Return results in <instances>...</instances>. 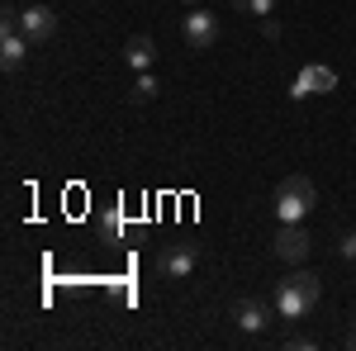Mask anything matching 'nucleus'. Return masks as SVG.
<instances>
[{"instance_id":"f257e3e1","label":"nucleus","mask_w":356,"mask_h":351,"mask_svg":"<svg viewBox=\"0 0 356 351\" xmlns=\"http://www.w3.org/2000/svg\"><path fill=\"white\" fill-rule=\"evenodd\" d=\"M323 295V280L314 275V270H295V275H285L280 285H275V309H280V318H304L314 304Z\"/></svg>"},{"instance_id":"f03ea898","label":"nucleus","mask_w":356,"mask_h":351,"mask_svg":"<svg viewBox=\"0 0 356 351\" xmlns=\"http://www.w3.org/2000/svg\"><path fill=\"white\" fill-rule=\"evenodd\" d=\"M314 204H318V190H314L309 176H285L275 186V214H280V223H304Z\"/></svg>"},{"instance_id":"7ed1b4c3","label":"nucleus","mask_w":356,"mask_h":351,"mask_svg":"<svg viewBox=\"0 0 356 351\" xmlns=\"http://www.w3.org/2000/svg\"><path fill=\"white\" fill-rule=\"evenodd\" d=\"M181 38H186L191 53H209V48L219 43V15H209V10L195 5L191 15L181 19Z\"/></svg>"},{"instance_id":"20e7f679","label":"nucleus","mask_w":356,"mask_h":351,"mask_svg":"<svg viewBox=\"0 0 356 351\" xmlns=\"http://www.w3.org/2000/svg\"><path fill=\"white\" fill-rule=\"evenodd\" d=\"M195 261H200V247L195 243H171L157 252V275L162 280H186L195 270Z\"/></svg>"},{"instance_id":"39448f33","label":"nucleus","mask_w":356,"mask_h":351,"mask_svg":"<svg viewBox=\"0 0 356 351\" xmlns=\"http://www.w3.org/2000/svg\"><path fill=\"white\" fill-rule=\"evenodd\" d=\"M309 247H314V238L304 233V223H280V233H275V256L280 261L300 266L304 256H309Z\"/></svg>"},{"instance_id":"423d86ee","label":"nucleus","mask_w":356,"mask_h":351,"mask_svg":"<svg viewBox=\"0 0 356 351\" xmlns=\"http://www.w3.org/2000/svg\"><path fill=\"white\" fill-rule=\"evenodd\" d=\"M323 90H337V76H332V67H304L295 85H290V95L295 100H309V95H323Z\"/></svg>"},{"instance_id":"0eeeda50","label":"nucleus","mask_w":356,"mask_h":351,"mask_svg":"<svg viewBox=\"0 0 356 351\" xmlns=\"http://www.w3.org/2000/svg\"><path fill=\"white\" fill-rule=\"evenodd\" d=\"M53 33H57V15L48 5H29L24 10V38L29 43H48Z\"/></svg>"},{"instance_id":"6e6552de","label":"nucleus","mask_w":356,"mask_h":351,"mask_svg":"<svg viewBox=\"0 0 356 351\" xmlns=\"http://www.w3.org/2000/svg\"><path fill=\"white\" fill-rule=\"evenodd\" d=\"M24 57H29L24 28H0V67H5V72H19Z\"/></svg>"},{"instance_id":"1a4fd4ad","label":"nucleus","mask_w":356,"mask_h":351,"mask_svg":"<svg viewBox=\"0 0 356 351\" xmlns=\"http://www.w3.org/2000/svg\"><path fill=\"white\" fill-rule=\"evenodd\" d=\"M152 57H157V43H152L147 33H134V38L124 43V62H129L134 72H147V67H152Z\"/></svg>"},{"instance_id":"9d476101","label":"nucleus","mask_w":356,"mask_h":351,"mask_svg":"<svg viewBox=\"0 0 356 351\" xmlns=\"http://www.w3.org/2000/svg\"><path fill=\"white\" fill-rule=\"evenodd\" d=\"M233 318H238L243 332H261V327H266V304H261V299H238V304H233Z\"/></svg>"},{"instance_id":"9b49d317","label":"nucleus","mask_w":356,"mask_h":351,"mask_svg":"<svg viewBox=\"0 0 356 351\" xmlns=\"http://www.w3.org/2000/svg\"><path fill=\"white\" fill-rule=\"evenodd\" d=\"M157 90H162V85L152 81L147 72H138V81H134V90H129V100H134V105H143V100H152Z\"/></svg>"},{"instance_id":"f8f14e48","label":"nucleus","mask_w":356,"mask_h":351,"mask_svg":"<svg viewBox=\"0 0 356 351\" xmlns=\"http://www.w3.org/2000/svg\"><path fill=\"white\" fill-rule=\"evenodd\" d=\"M233 10L257 15V19H271V15H275V0H233Z\"/></svg>"},{"instance_id":"ddd939ff","label":"nucleus","mask_w":356,"mask_h":351,"mask_svg":"<svg viewBox=\"0 0 356 351\" xmlns=\"http://www.w3.org/2000/svg\"><path fill=\"white\" fill-rule=\"evenodd\" d=\"M100 233H105V238H119V233H124V209H119V204L100 218Z\"/></svg>"},{"instance_id":"4468645a","label":"nucleus","mask_w":356,"mask_h":351,"mask_svg":"<svg viewBox=\"0 0 356 351\" xmlns=\"http://www.w3.org/2000/svg\"><path fill=\"white\" fill-rule=\"evenodd\" d=\"M285 347H290V351H314L318 342H314V337H304V332H290V337H285Z\"/></svg>"},{"instance_id":"2eb2a0df","label":"nucleus","mask_w":356,"mask_h":351,"mask_svg":"<svg viewBox=\"0 0 356 351\" xmlns=\"http://www.w3.org/2000/svg\"><path fill=\"white\" fill-rule=\"evenodd\" d=\"M337 252H342V256H347V261H356V233H347V238H342V243H337Z\"/></svg>"},{"instance_id":"dca6fc26","label":"nucleus","mask_w":356,"mask_h":351,"mask_svg":"<svg viewBox=\"0 0 356 351\" xmlns=\"http://www.w3.org/2000/svg\"><path fill=\"white\" fill-rule=\"evenodd\" d=\"M347 347H352V351H356V327H352V332H347Z\"/></svg>"},{"instance_id":"f3484780","label":"nucleus","mask_w":356,"mask_h":351,"mask_svg":"<svg viewBox=\"0 0 356 351\" xmlns=\"http://www.w3.org/2000/svg\"><path fill=\"white\" fill-rule=\"evenodd\" d=\"M186 5H200V0H186Z\"/></svg>"}]
</instances>
